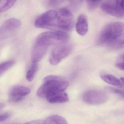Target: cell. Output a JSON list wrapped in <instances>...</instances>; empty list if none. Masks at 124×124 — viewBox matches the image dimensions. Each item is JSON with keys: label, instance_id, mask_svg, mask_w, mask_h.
<instances>
[{"label": "cell", "instance_id": "6da1fadb", "mask_svg": "<svg viewBox=\"0 0 124 124\" xmlns=\"http://www.w3.org/2000/svg\"><path fill=\"white\" fill-rule=\"evenodd\" d=\"M123 23L114 22L108 24L101 32L98 43L99 45L110 46L115 41L124 36Z\"/></svg>", "mask_w": 124, "mask_h": 124}, {"label": "cell", "instance_id": "7a4b0ae2", "mask_svg": "<svg viewBox=\"0 0 124 124\" xmlns=\"http://www.w3.org/2000/svg\"><path fill=\"white\" fill-rule=\"evenodd\" d=\"M68 39V35L66 32L51 31L42 33L39 35L35 40V43L48 47L49 46L62 44Z\"/></svg>", "mask_w": 124, "mask_h": 124}, {"label": "cell", "instance_id": "3957f363", "mask_svg": "<svg viewBox=\"0 0 124 124\" xmlns=\"http://www.w3.org/2000/svg\"><path fill=\"white\" fill-rule=\"evenodd\" d=\"M44 83L38 89L37 95L40 97L44 98L45 93L51 90L59 89L65 91L68 87V82L63 80L60 77L50 75L44 79Z\"/></svg>", "mask_w": 124, "mask_h": 124}, {"label": "cell", "instance_id": "277c9868", "mask_svg": "<svg viewBox=\"0 0 124 124\" xmlns=\"http://www.w3.org/2000/svg\"><path fill=\"white\" fill-rule=\"evenodd\" d=\"M34 24L38 28L60 31L57 12L54 10H50L39 15Z\"/></svg>", "mask_w": 124, "mask_h": 124}, {"label": "cell", "instance_id": "5b68a950", "mask_svg": "<svg viewBox=\"0 0 124 124\" xmlns=\"http://www.w3.org/2000/svg\"><path fill=\"white\" fill-rule=\"evenodd\" d=\"M124 0H105L100 7L106 14L118 18H124Z\"/></svg>", "mask_w": 124, "mask_h": 124}, {"label": "cell", "instance_id": "8992f818", "mask_svg": "<svg viewBox=\"0 0 124 124\" xmlns=\"http://www.w3.org/2000/svg\"><path fill=\"white\" fill-rule=\"evenodd\" d=\"M60 31L71 30L74 25V18L71 12L67 8H61L57 12Z\"/></svg>", "mask_w": 124, "mask_h": 124}, {"label": "cell", "instance_id": "52a82bcc", "mask_svg": "<svg viewBox=\"0 0 124 124\" xmlns=\"http://www.w3.org/2000/svg\"><path fill=\"white\" fill-rule=\"evenodd\" d=\"M72 46L70 44H60L55 47L50 56L49 62L52 65L59 64L66 58L72 51Z\"/></svg>", "mask_w": 124, "mask_h": 124}, {"label": "cell", "instance_id": "ba28073f", "mask_svg": "<svg viewBox=\"0 0 124 124\" xmlns=\"http://www.w3.org/2000/svg\"><path fill=\"white\" fill-rule=\"evenodd\" d=\"M82 99L87 104L98 105L105 103L107 101V97L106 94L102 91L91 90L84 93Z\"/></svg>", "mask_w": 124, "mask_h": 124}, {"label": "cell", "instance_id": "9c48e42d", "mask_svg": "<svg viewBox=\"0 0 124 124\" xmlns=\"http://www.w3.org/2000/svg\"><path fill=\"white\" fill-rule=\"evenodd\" d=\"M21 22L19 20L11 18L6 20L0 27V38H6L20 28Z\"/></svg>", "mask_w": 124, "mask_h": 124}, {"label": "cell", "instance_id": "30bf717a", "mask_svg": "<svg viewBox=\"0 0 124 124\" xmlns=\"http://www.w3.org/2000/svg\"><path fill=\"white\" fill-rule=\"evenodd\" d=\"M51 103H64L69 100L67 94L64 90H55L48 91L44 97Z\"/></svg>", "mask_w": 124, "mask_h": 124}, {"label": "cell", "instance_id": "8fae6325", "mask_svg": "<svg viewBox=\"0 0 124 124\" xmlns=\"http://www.w3.org/2000/svg\"><path fill=\"white\" fill-rule=\"evenodd\" d=\"M30 89L22 86H16L10 90L9 93V101L17 103L21 101L30 92Z\"/></svg>", "mask_w": 124, "mask_h": 124}, {"label": "cell", "instance_id": "7c38bea8", "mask_svg": "<svg viewBox=\"0 0 124 124\" xmlns=\"http://www.w3.org/2000/svg\"><path fill=\"white\" fill-rule=\"evenodd\" d=\"M48 47L35 43L31 53V60L33 63H37L42 59L47 51Z\"/></svg>", "mask_w": 124, "mask_h": 124}, {"label": "cell", "instance_id": "4fadbf2b", "mask_svg": "<svg viewBox=\"0 0 124 124\" xmlns=\"http://www.w3.org/2000/svg\"><path fill=\"white\" fill-rule=\"evenodd\" d=\"M76 32L81 36H84L88 31V23L86 17L84 14H81L78 18L76 25Z\"/></svg>", "mask_w": 124, "mask_h": 124}, {"label": "cell", "instance_id": "5bb4252c", "mask_svg": "<svg viewBox=\"0 0 124 124\" xmlns=\"http://www.w3.org/2000/svg\"><path fill=\"white\" fill-rule=\"evenodd\" d=\"M100 77L106 83L118 87H122L124 84L121 81L112 74L102 73L100 74Z\"/></svg>", "mask_w": 124, "mask_h": 124}, {"label": "cell", "instance_id": "9a60e30c", "mask_svg": "<svg viewBox=\"0 0 124 124\" xmlns=\"http://www.w3.org/2000/svg\"><path fill=\"white\" fill-rule=\"evenodd\" d=\"M44 121L45 124H68L64 118L58 115L50 116Z\"/></svg>", "mask_w": 124, "mask_h": 124}, {"label": "cell", "instance_id": "2e32d148", "mask_svg": "<svg viewBox=\"0 0 124 124\" xmlns=\"http://www.w3.org/2000/svg\"><path fill=\"white\" fill-rule=\"evenodd\" d=\"M17 0H0V13L8 10Z\"/></svg>", "mask_w": 124, "mask_h": 124}, {"label": "cell", "instance_id": "e0dca14e", "mask_svg": "<svg viewBox=\"0 0 124 124\" xmlns=\"http://www.w3.org/2000/svg\"><path fill=\"white\" fill-rule=\"evenodd\" d=\"M37 69H38L37 63H33V64L31 65L26 75V78L28 81L31 82L33 80L36 73L37 71Z\"/></svg>", "mask_w": 124, "mask_h": 124}, {"label": "cell", "instance_id": "ac0fdd59", "mask_svg": "<svg viewBox=\"0 0 124 124\" xmlns=\"http://www.w3.org/2000/svg\"><path fill=\"white\" fill-rule=\"evenodd\" d=\"M15 62L13 61H9L2 63L0 64V76L11 68Z\"/></svg>", "mask_w": 124, "mask_h": 124}, {"label": "cell", "instance_id": "d6986e66", "mask_svg": "<svg viewBox=\"0 0 124 124\" xmlns=\"http://www.w3.org/2000/svg\"><path fill=\"white\" fill-rule=\"evenodd\" d=\"M102 0H87V6L90 10L95 9L99 6Z\"/></svg>", "mask_w": 124, "mask_h": 124}, {"label": "cell", "instance_id": "ffe728a7", "mask_svg": "<svg viewBox=\"0 0 124 124\" xmlns=\"http://www.w3.org/2000/svg\"><path fill=\"white\" fill-rule=\"evenodd\" d=\"M116 66L117 68L121 70H124V55H121L119 57L116 62Z\"/></svg>", "mask_w": 124, "mask_h": 124}, {"label": "cell", "instance_id": "44dd1931", "mask_svg": "<svg viewBox=\"0 0 124 124\" xmlns=\"http://www.w3.org/2000/svg\"><path fill=\"white\" fill-rule=\"evenodd\" d=\"M109 90L110 91L113 92L114 93L121 96V97H124V92L122 90H120L116 88H113V87H109Z\"/></svg>", "mask_w": 124, "mask_h": 124}, {"label": "cell", "instance_id": "7402d4cb", "mask_svg": "<svg viewBox=\"0 0 124 124\" xmlns=\"http://www.w3.org/2000/svg\"><path fill=\"white\" fill-rule=\"evenodd\" d=\"M63 0H50L49 4L52 6H57L62 2Z\"/></svg>", "mask_w": 124, "mask_h": 124}, {"label": "cell", "instance_id": "603a6c76", "mask_svg": "<svg viewBox=\"0 0 124 124\" xmlns=\"http://www.w3.org/2000/svg\"><path fill=\"white\" fill-rule=\"evenodd\" d=\"M23 124H45L44 121L42 120H36L28 122Z\"/></svg>", "mask_w": 124, "mask_h": 124}, {"label": "cell", "instance_id": "cb8c5ba5", "mask_svg": "<svg viewBox=\"0 0 124 124\" xmlns=\"http://www.w3.org/2000/svg\"><path fill=\"white\" fill-rule=\"evenodd\" d=\"M10 114L9 113H7L0 115V122L4 121L9 118Z\"/></svg>", "mask_w": 124, "mask_h": 124}, {"label": "cell", "instance_id": "d4e9b609", "mask_svg": "<svg viewBox=\"0 0 124 124\" xmlns=\"http://www.w3.org/2000/svg\"><path fill=\"white\" fill-rule=\"evenodd\" d=\"M5 106V105L3 103H0V111L3 109Z\"/></svg>", "mask_w": 124, "mask_h": 124}, {"label": "cell", "instance_id": "484cf974", "mask_svg": "<svg viewBox=\"0 0 124 124\" xmlns=\"http://www.w3.org/2000/svg\"></svg>", "mask_w": 124, "mask_h": 124}, {"label": "cell", "instance_id": "4316f807", "mask_svg": "<svg viewBox=\"0 0 124 124\" xmlns=\"http://www.w3.org/2000/svg\"></svg>", "mask_w": 124, "mask_h": 124}]
</instances>
